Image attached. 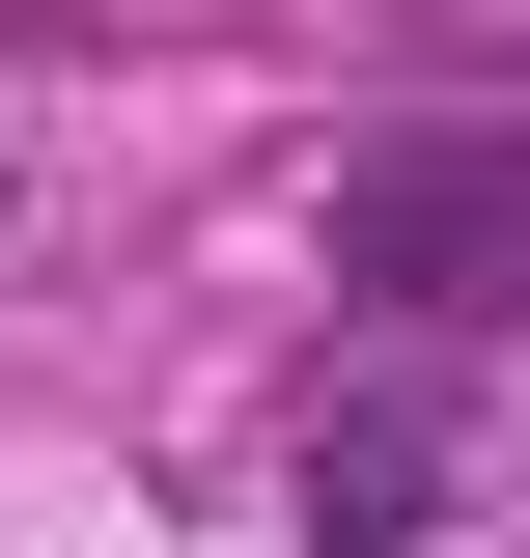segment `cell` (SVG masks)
Segmentation results:
<instances>
[{
	"mask_svg": "<svg viewBox=\"0 0 530 558\" xmlns=\"http://www.w3.org/2000/svg\"><path fill=\"white\" fill-rule=\"evenodd\" d=\"M335 279L363 307H530V112L503 140H363L335 168Z\"/></svg>",
	"mask_w": 530,
	"mask_h": 558,
	"instance_id": "1",
	"label": "cell"
},
{
	"mask_svg": "<svg viewBox=\"0 0 530 558\" xmlns=\"http://www.w3.org/2000/svg\"><path fill=\"white\" fill-rule=\"evenodd\" d=\"M308 531H363V558L419 531V418H363V447H308Z\"/></svg>",
	"mask_w": 530,
	"mask_h": 558,
	"instance_id": "2",
	"label": "cell"
}]
</instances>
